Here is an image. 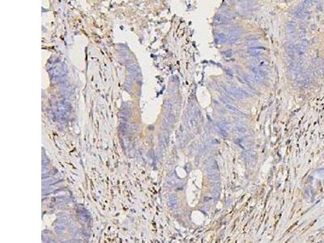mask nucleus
Returning a JSON list of instances; mask_svg holds the SVG:
<instances>
[{
	"label": "nucleus",
	"instance_id": "1",
	"mask_svg": "<svg viewBox=\"0 0 324 243\" xmlns=\"http://www.w3.org/2000/svg\"><path fill=\"white\" fill-rule=\"evenodd\" d=\"M224 89L226 91L227 93H230L233 97H236L237 99H244L248 95L247 92L233 86H225Z\"/></svg>",
	"mask_w": 324,
	"mask_h": 243
},
{
	"label": "nucleus",
	"instance_id": "2",
	"mask_svg": "<svg viewBox=\"0 0 324 243\" xmlns=\"http://www.w3.org/2000/svg\"><path fill=\"white\" fill-rule=\"evenodd\" d=\"M244 79L246 80V81H247L248 83H254V84H259V83H262V80H263L262 78L257 76V75H255V74L245 75Z\"/></svg>",
	"mask_w": 324,
	"mask_h": 243
},
{
	"label": "nucleus",
	"instance_id": "3",
	"mask_svg": "<svg viewBox=\"0 0 324 243\" xmlns=\"http://www.w3.org/2000/svg\"><path fill=\"white\" fill-rule=\"evenodd\" d=\"M250 62H251V64L252 65V67H265V66L267 65V60H265V59H263V58H252V59H251L250 60Z\"/></svg>",
	"mask_w": 324,
	"mask_h": 243
},
{
	"label": "nucleus",
	"instance_id": "4",
	"mask_svg": "<svg viewBox=\"0 0 324 243\" xmlns=\"http://www.w3.org/2000/svg\"><path fill=\"white\" fill-rule=\"evenodd\" d=\"M230 21V19L228 18L226 15H224L222 14H217L214 18V24L216 25H222L228 24Z\"/></svg>",
	"mask_w": 324,
	"mask_h": 243
},
{
	"label": "nucleus",
	"instance_id": "5",
	"mask_svg": "<svg viewBox=\"0 0 324 243\" xmlns=\"http://www.w3.org/2000/svg\"><path fill=\"white\" fill-rule=\"evenodd\" d=\"M266 50V48L262 46H254V47H249L248 53L252 56H259L262 53V51Z\"/></svg>",
	"mask_w": 324,
	"mask_h": 243
},
{
	"label": "nucleus",
	"instance_id": "6",
	"mask_svg": "<svg viewBox=\"0 0 324 243\" xmlns=\"http://www.w3.org/2000/svg\"><path fill=\"white\" fill-rule=\"evenodd\" d=\"M251 70L253 74L259 76H260L262 79L265 78L267 76V72L264 70V68H262V67H252L251 66Z\"/></svg>",
	"mask_w": 324,
	"mask_h": 243
},
{
	"label": "nucleus",
	"instance_id": "7",
	"mask_svg": "<svg viewBox=\"0 0 324 243\" xmlns=\"http://www.w3.org/2000/svg\"><path fill=\"white\" fill-rule=\"evenodd\" d=\"M239 37H240V33H239V31H238V30H233V31H232L231 33H230V38H229V39H230V42L234 43V42H236V41L239 39Z\"/></svg>",
	"mask_w": 324,
	"mask_h": 243
},
{
	"label": "nucleus",
	"instance_id": "8",
	"mask_svg": "<svg viewBox=\"0 0 324 243\" xmlns=\"http://www.w3.org/2000/svg\"><path fill=\"white\" fill-rule=\"evenodd\" d=\"M226 41V36L225 34L224 33H218L216 36V42L218 44H221L225 42Z\"/></svg>",
	"mask_w": 324,
	"mask_h": 243
},
{
	"label": "nucleus",
	"instance_id": "9",
	"mask_svg": "<svg viewBox=\"0 0 324 243\" xmlns=\"http://www.w3.org/2000/svg\"><path fill=\"white\" fill-rule=\"evenodd\" d=\"M219 128H220V129H222L223 131L227 132V131L230 130V125L229 123H225V122H221V123H220V124H219Z\"/></svg>",
	"mask_w": 324,
	"mask_h": 243
},
{
	"label": "nucleus",
	"instance_id": "10",
	"mask_svg": "<svg viewBox=\"0 0 324 243\" xmlns=\"http://www.w3.org/2000/svg\"><path fill=\"white\" fill-rule=\"evenodd\" d=\"M296 29V24L294 22H289L287 25V30L289 33H293Z\"/></svg>",
	"mask_w": 324,
	"mask_h": 243
},
{
	"label": "nucleus",
	"instance_id": "11",
	"mask_svg": "<svg viewBox=\"0 0 324 243\" xmlns=\"http://www.w3.org/2000/svg\"><path fill=\"white\" fill-rule=\"evenodd\" d=\"M223 54H224V55H225V57H227V58H231V57L233 55V50H228L225 51Z\"/></svg>",
	"mask_w": 324,
	"mask_h": 243
},
{
	"label": "nucleus",
	"instance_id": "12",
	"mask_svg": "<svg viewBox=\"0 0 324 243\" xmlns=\"http://www.w3.org/2000/svg\"><path fill=\"white\" fill-rule=\"evenodd\" d=\"M225 71H226V73L228 74V76H229V74H230V76H231V77L233 76V72L231 71V70H230V68H229V69H228V68H227V69H225Z\"/></svg>",
	"mask_w": 324,
	"mask_h": 243
},
{
	"label": "nucleus",
	"instance_id": "13",
	"mask_svg": "<svg viewBox=\"0 0 324 243\" xmlns=\"http://www.w3.org/2000/svg\"><path fill=\"white\" fill-rule=\"evenodd\" d=\"M237 130L240 131V132H244V131H246L245 128H241V127H237Z\"/></svg>",
	"mask_w": 324,
	"mask_h": 243
}]
</instances>
